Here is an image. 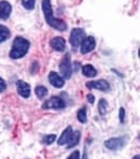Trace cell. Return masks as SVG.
<instances>
[{"instance_id":"cell-22","label":"cell","mask_w":140,"mask_h":159,"mask_svg":"<svg viewBox=\"0 0 140 159\" xmlns=\"http://www.w3.org/2000/svg\"><path fill=\"white\" fill-rule=\"evenodd\" d=\"M67 159H80V152H79V151H74L73 153H72Z\"/></svg>"},{"instance_id":"cell-14","label":"cell","mask_w":140,"mask_h":159,"mask_svg":"<svg viewBox=\"0 0 140 159\" xmlns=\"http://www.w3.org/2000/svg\"><path fill=\"white\" fill-rule=\"evenodd\" d=\"M80 139H81V132L80 131L72 132L71 135H70L69 141L67 142V147H68V148H72V147H74L77 144L79 143Z\"/></svg>"},{"instance_id":"cell-16","label":"cell","mask_w":140,"mask_h":159,"mask_svg":"<svg viewBox=\"0 0 140 159\" xmlns=\"http://www.w3.org/2000/svg\"><path fill=\"white\" fill-rule=\"evenodd\" d=\"M10 37V30L3 25H0V43L9 39Z\"/></svg>"},{"instance_id":"cell-19","label":"cell","mask_w":140,"mask_h":159,"mask_svg":"<svg viewBox=\"0 0 140 159\" xmlns=\"http://www.w3.org/2000/svg\"><path fill=\"white\" fill-rule=\"evenodd\" d=\"M35 93L39 98H43L48 95V88L44 87V86H37L36 89H35Z\"/></svg>"},{"instance_id":"cell-9","label":"cell","mask_w":140,"mask_h":159,"mask_svg":"<svg viewBox=\"0 0 140 159\" xmlns=\"http://www.w3.org/2000/svg\"><path fill=\"white\" fill-rule=\"evenodd\" d=\"M16 88H17V93H20L22 97L28 98L30 96V86L26 82L22 81V80L17 81L16 82Z\"/></svg>"},{"instance_id":"cell-5","label":"cell","mask_w":140,"mask_h":159,"mask_svg":"<svg viewBox=\"0 0 140 159\" xmlns=\"http://www.w3.org/2000/svg\"><path fill=\"white\" fill-rule=\"evenodd\" d=\"M84 38H85V32H84V30L82 28H74L71 31V34H70L69 41L72 46L78 48V46L82 43Z\"/></svg>"},{"instance_id":"cell-15","label":"cell","mask_w":140,"mask_h":159,"mask_svg":"<svg viewBox=\"0 0 140 159\" xmlns=\"http://www.w3.org/2000/svg\"><path fill=\"white\" fill-rule=\"evenodd\" d=\"M82 73L87 78H94L97 75V70L92 65H85L82 68Z\"/></svg>"},{"instance_id":"cell-11","label":"cell","mask_w":140,"mask_h":159,"mask_svg":"<svg viewBox=\"0 0 140 159\" xmlns=\"http://www.w3.org/2000/svg\"><path fill=\"white\" fill-rule=\"evenodd\" d=\"M12 7L8 1H1L0 2V17L2 20H7L10 16Z\"/></svg>"},{"instance_id":"cell-10","label":"cell","mask_w":140,"mask_h":159,"mask_svg":"<svg viewBox=\"0 0 140 159\" xmlns=\"http://www.w3.org/2000/svg\"><path fill=\"white\" fill-rule=\"evenodd\" d=\"M49 81H50V83L56 88H60L65 85V80L63 79L62 76L58 75L54 71H52L50 73V75H49Z\"/></svg>"},{"instance_id":"cell-24","label":"cell","mask_w":140,"mask_h":159,"mask_svg":"<svg viewBox=\"0 0 140 159\" xmlns=\"http://www.w3.org/2000/svg\"><path fill=\"white\" fill-rule=\"evenodd\" d=\"M6 88H7L6 82L3 81V79L2 78H0V92H3Z\"/></svg>"},{"instance_id":"cell-4","label":"cell","mask_w":140,"mask_h":159,"mask_svg":"<svg viewBox=\"0 0 140 159\" xmlns=\"http://www.w3.org/2000/svg\"><path fill=\"white\" fill-rule=\"evenodd\" d=\"M65 101L62 99L60 97H56L53 96L51 97L49 100H46L43 104H42V109L46 110V109H54V110H59V109H64L65 107Z\"/></svg>"},{"instance_id":"cell-17","label":"cell","mask_w":140,"mask_h":159,"mask_svg":"<svg viewBox=\"0 0 140 159\" xmlns=\"http://www.w3.org/2000/svg\"><path fill=\"white\" fill-rule=\"evenodd\" d=\"M98 110L101 115H105L108 111V102L106 99H100L99 100V106H98Z\"/></svg>"},{"instance_id":"cell-1","label":"cell","mask_w":140,"mask_h":159,"mask_svg":"<svg viewBox=\"0 0 140 159\" xmlns=\"http://www.w3.org/2000/svg\"><path fill=\"white\" fill-rule=\"evenodd\" d=\"M42 11H43L44 17L45 20L50 26H52L55 29L58 30H65L67 29V24L64 20L56 18L53 15L52 11V4H51V0H42Z\"/></svg>"},{"instance_id":"cell-27","label":"cell","mask_w":140,"mask_h":159,"mask_svg":"<svg viewBox=\"0 0 140 159\" xmlns=\"http://www.w3.org/2000/svg\"><path fill=\"white\" fill-rule=\"evenodd\" d=\"M133 159H140V156H139V155H136V156H135V157L133 158Z\"/></svg>"},{"instance_id":"cell-6","label":"cell","mask_w":140,"mask_h":159,"mask_svg":"<svg viewBox=\"0 0 140 159\" xmlns=\"http://www.w3.org/2000/svg\"><path fill=\"white\" fill-rule=\"evenodd\" d=\"M125 143L126 141L124 140V138H111V139L107 140L105 142V146L107 148L111 149V151H115V149H119L124 146Z\"/></svg>"},{"instance_id":"cell-12","label":"cell","mask_w":140,"mask_h":159,"mask_svg":"<svg viewBox=\"0 0 140 159\" xmlns=\"http://www.w3.org/2000/svg\"><path fill=\"white\" fill-rule=\"evenodd\" d=\"M50 44L54 50L58 51V52H63L65 50V48H66V41L62 37H56V38L52 39Z\"/></svg>"},{"instance_id":"cell-3","label":"cell","mask_w":140,"mask_h":159,"mask_svg":"<svg viewBox=\"0 0 140 159\" xmlns=\"http://www.w3.org/2000/svg\"><path fill=\"white\" fill-rule=\"evenodd\" d=\"M59 71L64 80L70 79L71 73H72V68H71V61H70L69 54L65 55L64 58L62 59V62H60V65H59Z\"/></svg>"},{"instance_id":"cell-18","label":"cell","mask_w":140,"mask_h":159,"mask_svg":"<svg viewBox=\"0 0 140 159\" xmlns=\"http://www.w3.org/2000/svg\"><path fill=\"white\" fill-rule=\"evenodd\" d=\"M78 119L80 123L85 124L87 121V116H86V107H84L78 111Z\"/></svg>"},{"instance_id":"cell-25","label":"cell","mask_w":140,"mask_h":159,"mask_svg":"<svg viewBox=\"0 0 140 159\" xmlns=\"http://www.w3.org/2000/svg\"><path fill=\"white\" fill-rule=\"evenodd\" d=\"M87 101L90 102V103H94L95 102V97H94V95H92V93H88L87 95Z\"/></svg>"},{"instance_id":"cell-2","label":"cell","mask_w":140,"mask_h":159,"mask_svg":"<svg viewBox=\"0 0 140 159\" xmlns=\"http://www.w3.org/2000/svg\"><path fill=\"white\" fill-rule=\"evenodd\" d=\"M29 41L26 39L22 38V37H16L13 41L12 50L10 52V57L12 59H20V58L24 57L29 50Z\"/></svg>"},{"instance_id":"cell-13","label":"cell","mask_w":140,"mask_h":159,"mask_svg":"<svg viewBox=\"0 0 140 159\" xmlns=\"http://www.w3.org/2000/svg\"><path fill=\"white\" fill-rule=\"evenodd\" d=\"M72 132L73 131H72L71 126H68V127L64 130V132L62 133V135L59 137V139H58V141H57L58 145H65V144H67V142L69 141L70 135H71Z\"/></svg>"},{"instance_id":"cell-26","label":"cell","mask_w":140,"mask_h":159,"mask_svg":"<svg viewBox=\"0 0 140 159\" xmlns=\"http://www.w3.org/2000/svg\"><path fill=\"white\" fill-rule=\"evenodd\" d=\"M83 159H88V158H87V155H86V153H84V155H83Z\"/></svg>"},{"instance_id":"cell-21","label":"cell","mask_w":140,"mask_h":159,"mask_svg":"<svg viewBox=\"0 0 140 159\" xmlns=\"http://www.w3.org/2000/svg\"><path fill=\"white\" fill-rule=\"evenodd\" d=\"M55 140H56V135L55 134H49V135H45V137L43 138V142L45 144H48V145L52 144Z\"/></svg>"},{"instance_id":"cell-8","label":"cell","mask_w":140,"mask_h":159,"mask_svg":"<svg viewBox=\"0 0 140 159\" xmlns=\"http://www.w3.org/2000/svg\"><path fill=\"white\" fill-rule=\"evenodd\" d=\"M80 45H81V53L86 54L88 52H92L94 50L95 45H96V42H95V39L93 37H87V38H84Z\"/></svg>"},{"instance_id":"cell-20","label":"cell","mask_w":140,"mask_h":159,"mask_svg":"<svg viewBox=\"0 0 140 159\" xmlns=\"http://www.w3.org/2000/svg\"><path fill=\"white\" fill-rule=\"evenodd\" d=\"M22 3L27 10H32L35 8V0H22Z\"/></svg>"},{"instance_id":"cell-23","label":"cell","mask_w":140,"mask_h":159,"mask_svg":"<svg viewBox=\"0 0 140 159\" xmlns=\"http://www.w3.org/2000/svg\"><path fill=\"white\" fill-rule=\"evenodd\" d=\"M124 117H125V110L123 107L120 109V121L121 123H124Z\"/></svg>"},{"instance_id":"cell-7","label":"cell","mask_w":140,"mask_h":159,"mask_svg":"<svg viewBox=\"0 0 140 159\" xmlns=\"http://www.w3.org/2000/svg\"><path fill=\"white\" fill-rule=\"evenodd\" d=\"M86 87L91 88V89H99L102 92H107L110 88V85L107 81L105 80H98V81H92L86 83Z\"/></svg>"}]
</instances>
